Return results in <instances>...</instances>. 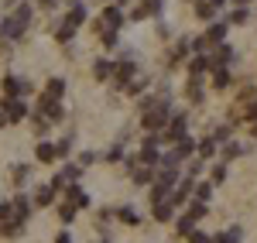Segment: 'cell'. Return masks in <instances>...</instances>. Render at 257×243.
<instances>
[{"mask_svg": "<svg viewBox=\"0 0 257 243\" xmlns=\"http://www.w3.org/2000/svg\"><path fill=\"white\" fill-rule=\"evenodd\" d=\"M99 4H110V0H99Z\"/></svg>", "mask_w": 257, "mask_h": 243, "instance_id": "48", "label": "cell"}, {"mask_svg": "<svg viewBox=\"0 0 257 243\" xmlns=\"http://www.w3.org/2000/svg\"><path fill=\"white\" fill-rule=\"evenodd\" d=\"M155 219H158V223H168V219H175V205L168 202V199H165V202H155Z\"/></svg>", "mask_w": 257, "mask_h": 243, "instance_id": "20", "label": "cell"}, {"mask_svg": "<svg viewBox=\"0 0 257 243\" xmlns=\"http://www.w3.org/2000/svg\"><path fill=\"white\" fill-rule=\"evenodd\" d=\"M120 24H123V11H120L117 4H106V11H103V18H99V35H103V31H117Z\"/></svg>", "mask_w": 257, "mask_h": 243, "instance_id": "7", "label": "cell"}, {"mask_svg": "<svg viewBox=\"0 0 257 243\" xmlns=\"http://www.w3.org/2000/svg\"><path fill=\"white\" fill-rule=\"evenodd\" d=\"M131 178H134V185L155 182V168H148V164H131Z\"/></svg>", "mask_w": 257, "mask_h": 243, "instance_id": "12", "label": "cell"}, {"mask_svg": "<svg viewBox=\"0 0 257 243\" xmlns=\"http://www.w3.org/2000/svg\"><path fill=\"white\" fill-rule=\"evenodd\" d=\"M243 240V229H240V226H230V229H226V243H240Z\"/></svg>", "mask_w": 257, "mask_h": 243, "instance_id": "37", "label": "cell"}, {"mask_svg": "<svg viewBox=\"0 0 257 243\" xmlns=\"http://www.w3.org/2000/svg\"><path fill=\"white\" fill-rule=\"evenodd\" d=\"M175 229H178V233H185V236H189V233L196 229V223H192V219H189V216L182 212V219H178V223H175Z\"/></svg>", "mask_w": 257, "mask_h": 243, "instance_id": "33", "label": "cell"}, {"mask_svg": "<svg viewBox=\"0 0 257 243\" xmlns=\"http://www.w3.org/2000/svg\"><path fill=\"white\" fill-rule=\"evenodd\" d=\"M196 147H199V144L192 141V137H182V141L175 144V154L182 158V161H185V158H192V154H196Z\"/></svg>", "mask_w": 257, "mask_h": 243, "instance_id": "22", "label": "cell"}, {"mask_svg": "<svg viewBox=\"0 0 257 243\" xmlns=\"http://www.w3.org/2000/svg\"><path fill=\"white\" fill-rule=\"evenodd\" d=\"M192 4H196V0H192Z\"/></svg>", "mask_w": 257, "mask_h": 243, "instance_id": "49", "label": "cell"}, {"mask_svg": "<svg viewBox=\"0 0 257 243\" xmlns=\"http://www.w3.org/2000/svg\"><path fill=\"white\" fill-rule=\"evenodd\" d=\"M138 76V65H134V59H120V62H113V76H110V86L113 89H123L127 82Z\"/></svg>", "mask_w": 257, "mask_h": 243, "instance_id": "4", "label": "cell"}, {"mask_svg": "<svg viewBox=\"0 0 257 243\" xmlns=\"http://www.w3.org/2000/svg\"><path fill=\"white\" fill-rule=\"evenodd\" d=\"M243 117H247V123H257V96L250 103H247V110H243Z\"/></svg>", "mask_w": 257, "mask_h": 243, "instance_id": "35", "label": "cell"}, {"mask_svg": "<svg viewBox=\"0 0 257 243\" xmlns=\"http://www.w3.org/2000/svg\"><path fill=\"white\" fill-rule=\"evenodd\" d=\"M209 178H213V185H219L223 178H226V164H213V171H209Z\"/></svg>", "mask_w": 257, "mask_h": 243, "instance_id": "34", "label": "cell"}, {"mask_svg": "<svg viewBox=\"0 0 257 243\" xmlns=\"http://www.w3.org/2000/svg\"><path fill=\"white\" fill-rule=\"evenodd\" d=\"M55 243H72V236H69V233H59V236H55Z\"/></svg>", "mask_w": 257, "mask_h": 243, "instance_id": "43", "label": "cell"}, {"mask_svg": "<svg viewBox=\"0 0 257 243\" xmlns=\"http://www.w3.org/2000/svg\"><path fill=\"white\" fill-rule=\"evenodd\" d=\"M41 7H55V0H38Z\"/></svg>", "mask_w": 257, "mask_h": 243, "instance_id": "44", "label": "cell"}, {"mask_svg": "<svg viewBox=\"0 0 257 243\" xmlns=\"http://www.w3.org/2000/svg\"><path fill=\"white\" fill-rule=\"evenodd\" d=\"M110 76H113V62H110V59H96V62H93V79L110 82Z\"/></svg>", "mask_w": 257, "mask_h": 243, "instance_id": "13", "label": "cell"}, {"mask_svg": "<svg viewBox=\"0 0 257 243\" xmlns=\"http://www.w3.org/2000/svg\"><path fill=\"white\" fill-rule=\"evenodd\" d=\"M123 89H127L131 96H138V93H144V89H148V79H144V76H134V79L123 86Z\"/></svg>", "mask_w": 257, "mask_h": 243, "instance_id": "29", "label": "cell"}, {"mask_svg": "<svg viewBox=\"0 0 257 243\" xmlns=\"http://www.w3.org/2000/svg\"><path fill=\"white\" fill-rule=\"evenodd\" d=\"M21 229H24V219H21V216L0 219V233H4V236H21Z\"/></svg>", "mask_w": 257, "mask_h": 243, "instance_id": "14", "label": "cell"}, {"mask_svg": "<svg viewBox=\"0 0 257 243\" xmlns=\"http://www.w3.org/2000/svg\"><path fill=\"white\" fill-rule=\"evenodd\" d=\"M230 62H233V48H230L226 41L216 45V48H213V55H209V65L216 69V65H230Z\"/></svg>", "mask_w": 257, "mask_h": 243, "instance_id": "10", "label": "cell"}, {"mask_svg": "<svg viewBox=\"0 0 257 243\" xmlns=\"http://www.w3.org/2000/svg\"><path fill=\"white\" fill-rule=\"evenodd\" d=\"M185 96H189V103H202V79H196V76H189V86H185Z\"/></svg>", "mask_w": 257, "mask_h": 243, "instance_id": "21", "label": "cell"}, {"mask_svg": "<svg viewBox=\"0 0 257 243\" xmlns=\"http://www.w3.org/2000/svg\"><path fill=\"white\" fill-rule=\"evenodd\" d=\"M4 123H7V117H4V113H0V127H4Z\"/></svg>", "mask_w": 257, "mask_h": 243, "instance_id": "47", "label": "cell"}, {"mask_svg": "<svg viewBox=\"0 0 257 243\" xmlns=\"http://www.w3.org/2000/svg\"><path fill=\"white\" fill-rule=\"evenodd\" d=\"M103 45L113 48V45H117V31H103Z\"/></svg>", "mask_w": 257, "mask_h": 243, "instance_id": "42", "label": "cell"}, {"mask_svg": "<svg viewBox=\"0 0 257 243\" xmlns=\"http://www.w3.org/2000/svg\"><path fill=\"white\" fill-rule=\"evenodd\" d=\"M24 178H28V168H24V164H18V168H14V182L24 185Z\"/></svg>", "mask_w": 257, "mask_h": 243, "instance_id": "40", "label": "cell"}, {"mask_svg": "<svg viewBox=\"0 0 257 243\" xmlns=\"http://www.w3.org/2000/svg\"><path fill=\"white\" fill-rule=\"evenodd\" d=\"M168 120H172V106H168V100H158L151 110L141 113V130L144 134H161Z\"/></svg>", "mask_w": 257, "mask_h": 243, "instance_id": "1", "label": "cell"}, {"mask_svg": "<svg viewBox=\"0 0 257 243\" xmlns=\"http://www.w3.org/2000/svg\"><path fill=\"white\" fill-rule=\"evenodd\" d=\"M55 195H59V192H55L52 185H38V192H35V205H41V209H45V205L55 202Z\"/></svg>", "mask_w": 257, "mask_h": 243, "instance_id": "15", "label": "cell"}, {"mask_svg": "<svg viewBox=\"0 0 257 243\" xmlns=\"http://www.w3.org/2000/svg\"><path fill=\"white\" fill-rule=\"evenodd\" d=\"M199 175H202V161H192V164H189V171H185V178H192V182H196Z\"/></svg>", "mask_w": 257, "mask_h": 243, "instance_id": "38", "label": "cell"}, {"mask_svg": "<svg viewBox=\"0 0 257 243\" xmlns=\"http://www.w3.org/2000/svg\"><path fill=\"white\" fill-rule=\"evenodd\" d=\"M11 205H14V216H21V219L28 223V216H31V199L21 192V195H14V202H11Z\"/></svg>", "mask_w": 257, "mask_h": 243, "instance_id": "17", "label": "cell"}, {"mask_svg": "<svg viewBox=\"0 0 257 243\" xmlns=\"http://www.w3.org/2000/svg\"><path fill=\"white\" fill-rule=\"evenodd\" d=\"M28 24H31V7L28 4H21L18 14H11V18L0 21V38L4 41H18L24 31H28Z\"/></svg>", "mask_w": 257, "mask_h": 243, "instance_id": "2", "label": "cell"}, {"mask_svg": "<svg viewBox=\"0 0 257 243\" xmlns=\"http://www.w3.org/2000/svg\"><path fill=\"white\" fill-rule=\"evenodd\" d=\"M233 4H237V7H250V0H233Z\"/></svg>", "mask_w": 257, "mask_h": 243, "instance_id": "45", "label": "cell"}, {"mask_svg": "<svg viewBox=\"0 0 257 243\" xmlns=\"http://www.w3.org/2000/svg\"><path fill=\"white\" fill-rule=\"evenodd\" d=\"M35 158H38V161H45V164H55V161H59V151H55V144H52V141H38Z\"/></svg>", "mask_w": 257, "mask_h": 243, "instance_id": "11", "label": "cell"}, {"mask_svg": "<svg viewBox=\"0 0 257 243\" xmlns=\"http://www.w3.org/2000/svg\"><path fill=\"white\" fill-rule=\"evenodd\" d=\"M196 14L202 21H216L219 18V7H216V4H209V0H196Z\"/></svg>", "mask_w": 257, "mask_h": 243, "instance_id": "16", "label": "cell"}, {"mask_svg": "<svg viewBox=\"0 0 257 243\" xmlns=\"http://www.w3.org/2000/svg\"><path fill=\"white\" fill-rule=\"evenodd\" d=\"M62 192H65V202H72L76 209H86L89 205V195L82 192V185H65Z\"/></svg>", "mask_w": 257, "mask_h": 243, "instance_id": "8", "label": "cell"}, {"mask_svg": "<svg viewBox=\"0 0 257 243\" xmlns=\"http://www.w3.org/2000/svg\"><path fill=\"white\" fill-rule=\"evenodd\" d=\"M31 93V82L21 79V76H4V96L7 100H21V96H28Z\"/></svg>", "mask_w": 257, "mask_h": 243, "instance_id": "6", "label": "cell"}, {"mask_svg": "<svg viewBox=\"0 0 257 243\" xmlns=\"http://www.w3.org/2000/svg\"><path fill=\"white\" fill-rule=\"evenodd\" d=\"M247 147L243 144H237V141H226V147H223V161H233V158H240Z\"/></svg>", "mask_w": 257, "mask_h": 243, "instance_id": "27", "label": "cell"}, {"mask_svg": "<svg viewBox=\"0 0 257 243\" xmlns=\"http://www.w3.org/2000/svg\"><path fill=\"white\" fill-rule=\"evenodd\" d=\"M192 199L196 202H209L213 199V182H196L192 185Z\"/></svg>", "mask_w": 257, "mask_h": 243, "instance_id": "19", "label": "cell"}, {"mask_svg": "<svg viewBox=\"0 0 257 243\" xmlns=\"http://www.w3.org/2000/svg\"><path fill=\"white\" fill-rule=\"evenodd\" d=\"M62 93H65V79H48V86H45V96H52V100H62Z\"/></svg>", "mask_w": 257, "mask_h": 243, "instance_id": "26", "label": "cell"}, {"mask_svg": "<svg viewBox=\"0 0 257 243\" xmlns=\"http://www.w3.org/2000/svg\"><path fill=\"white\" fill-rule=\"evenodd\" d=\"M72 35H76V28H72L69 21H59V28H55V41H59V45H69Z\"/></svg>", "mask_w": 257, "mask_h": 243, "instance_id": "23", "label": "cell"}, {"mask_svg": "<svg viewBox=\"0 0 257 243\" xmlns=\"http://www.w3.org/2000/svg\"><path fill=\"white\" fill-rule=\"evenodd\" d=\"M93 161H96V154H93V151H82L76 164H79V168H86V164H93Z\"/></svg>", "mask_w": 257, "mask_h": 243, "instance_id": "39", "label": "cell"}, {"mask_svg": "<svg viewBox=\"0 0 257 243\" xmlns=\"http://www.w3.org/2000/svg\"><path fill=\"white\" fill-rule=\"evenodd\" d=\"M65 21H69V24H72V28L79 31V28H82V21H86V7H82V4H72V11L65 14Z\"/></svg>", "mask_w": 257, "mask_h": 243, "instance_id": "25", "label": "cell"}, {"mask_svg": "<svg viewBox=\"0 0 257 243\" xmlns=\"http://www.w3.org/2000/svg\"><path fill=\"white\" fill-rule=\"evenodd\" d=\"M0 113H4L11 123H21V120H28V117H31V106H28L24 100H7V96H4V103H0Z\"/></svg>", "mask_w": 257, "mask_h": 243, "instance_id": "5", "label": "cell"}, {"mask_svg": "<svg viewBox=\"0 0 257 243\" xmlns=\"http://www.w3.org/2000/svg\"><path fill=\"white\" fill-rule=\"evenodd\" d=\"M247 21H250V11H247V7H237V11L230 14V21H226V24H247Z\"/></svg>", "mask_w": 257, "mask_h": 243, "instance_id": "31", "label": "cell"}, {"mask_svg": "<svg viewBox=\"0 0 257 243\" xmlns=\"http://www.w3.org/2000/svg\"><path fill=\"white\" fill-rule=\"evenodd\" d=\"M196 151H199V154H202V158H213V154H216V141L209 137V141H202V144H199Z\"/></svg>", "mask_w": 257, "mask_h": 243, "instance_id": "32", "label": "cell"}, {"mask_svg": "<svg viewBox=\"0 0 257 243\" xmlns=\"http://www.w3.org/2000/svg\"><path fill=\"white\" fill-rule=\"evenodd\" d=\"M185 216H189L192 223H199V219L206 216V202H196V199H189V202H185Z\"/></svg>", "mask_w": 257, "mask_h": 243, "instance_id": "24", "label": "cell"}, {"mask_svg": "<svg viewBox=\"0 0 257 243\" xmlns=\"http://www.w3.org/2000/svg\"><path fill=\"white\" fill-rule=\"evenodd\" d=\"M213 141L226 144V141H230V127H216V130H213Z\"/></svg>", "mask_w": 257, "mask_h": 243, "instance_id": "36", "label": "cell"}, {"mask_svg": "<svg viewBox=\"0 0 257 243\" xmlns=\"http://www.w3.org/2000/svg\"><path fill=\"white\" fill-rule=\"evenodd\" d=\"M209 82H213V89H226V86L233 82V79H230V69H226V65H216V69H213V79H209Z\"/></svg>", "mask_w": 257, "mask_h": 243, "instance_id": "18", "label": "cell"}, {"mask_svg": "<svg viewBox=\"0 0 257 243\" xmlns=\"http://www.w3.org/2000/svg\"><path fill=\"white\" fill-rule=\"evenodd\" d=\"M182 137H189V117H185V113H175L172 120L165 123V130H161V141L178 144Z\"/></svg>", "mask_w": 257, "mask_h": 243, "instance_id": "3", "label": "cell"}, {"mask_svg": "<svg viewBox=\"0 0 257 243\" xmlns=\"http://www.w3.org/2000/svg\"><path fill=\"white\" fill-rule=\"evenodd\" d=\"M189 243H209V236L199 233V229H192V233H189Z\"/></svg>", "mask_w": 257, "mask_h": 243, "instance_id": "41", "label": "cell"}, {"mask_svg": "<svg viewBox=\"0 0 257 243\" xmlns=\"http://www.w3.org/2000/svg\"><path fill=\"white\" fill-rule=\"evenodd\" d=\"M226 28H230V24L216 18L213 24H209V28H206V41H209L213 48H216V45H223V38H226Z\"/></svg>", "mask_w": 257, "mask_h": 243, "instance_id": "9", "label": "cell"}, {"mask_svg": "<svg viewBox=\"0 0 257 243\" xmlns=\"http://www.w3.org/2000/svg\"><path fill=\"white\" fill-rule=\"evenodd\" d=\"M117 216H120V219H123L127 226H138V223H141V216H138V209H134V205H123Z\"/></svg>", "mask_w": 257, "mask_h": 243, "instance_id": "28", "label": "cell"}, {"mask_svg": "<svg viewBox=\"0 0 257 243\" xmlns=\"http://www.w3.org/2000/svg\"><path fill=\"white\" fill-rule=\"evenodd\" d=\"M76 212H79V209H76L72 202H62L59 205V219H62V223H72V219H76Z\"/></svg>", "mask_w": 257, "mask_h": 243, "instance_id": "30", "label": "cell"}, {"mask_svg": "<svg viewBox=\"0 0 257 243\" xmlns=\"http://www.w3.org/2000/svg\"><path fill=\"white\" fill-rule=\"evenodd\" d=\"M250 134H254V137H257V123H250Z\"/></svg>", "mask_w": 257, "mask_h": 243, "instance_id": "46", "label": "cell"}]
</instances>
